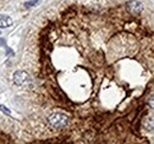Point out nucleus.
<instances>
[{
	"mask_svg": "<svg viewBox=\"0 0 154 144\" xmlns=\"http://www.w3.org/2000/svg\"><path fill=\"white\" fill-rule=\"evenodd\" d=\"M38 2H39V0H31V1H26V2L24 4V6H25V7H32V6H36Z\"/></svg>",
	"mask_w": 154,
	"mask_h": 144,
	"instance_id": "6",
	"label": "nucleus"
},
{
	"mask_svg": "<svg viewBox=\"0 0 154 144\" xmlns=\"http://www.w3.org/2000/svg\"><path fill=\"white\" fill-rule=\"evenodd\" d=\"M147 104L149 105V108L154 109V94H152V96L148 98V100H147Z\"/></svg>",
	"mask_w": 154,
	"mask_h": 144,
	"instance_id": "7",
	"label": "nucleus"
},
{
	"mask_svg": "<svg viewBox=\"0 0 154 144\" xmlns=\"http://www.w3.org/2000/svg\"><path fill=\"white\" fill-rule=\"evenodd\" d=\"M143 126L146 130H154V116H149L146 118Z\"/></svg>",
	"mask_w": 154,
	"mask_h": 144,
	"instance_id": "5",
	"label": "nucleus"
},
{
	"mask_svg": "<svg viewBox=\"0 0 154 144\" xmlns=\"http://www.w3.org/2000/svg\"><path fill=\"white\" fill-rule=\"evenodd\" d=\"M30 82V76L25 71H16L13 73V83L18 86L25 85Z\"/></svg>",
	"mask_w": 154,
	"mask_h": 144,
	"instance_id": "2",
	"label": "nucleus"
},
{
	"mask_svg": "<svg viewBox=\"0 0 154 144\" xmlns=\"http://www.w3.org/2000/svg\"><path fill=\"white\" fill-rule=\"evenodd\" d=\"M48 123L52 126L54 129H63L68 125L69 123V117L62 112H55L51 113L48 117Z\"/></svg>",
	"mask_w": 154,
	"mask_h": 144,
	"instance_id": "1",
	"label": "nucleus"
},
{
	"mask_svg": "<svg viewBox=\"0 0 154 144\" xmlns=\"http://www.w3.org/2000/svg\"><path fill=\"white\" fill-rule=\"evenodd\" d=\"M12 22H13V20H12L11 17L2 16V17H0V28H6V27L11 26Z\"/></svg>",
	"mask_w": 154,
	"mask_h": 144,
	"instance_id": "4",
	"label": "nucleus"
},
{
	"mask_svg": "<svg viewBox=\"0 0 154 144\" xmlns=\"http://www.w3.org/2000/svg\"><path fill=\"white\" fill-rule=\"evenodd\" d=\"M0 34H1V33H0Z\"/></svg>",
	"mask_w": 154,
	"mask_h": 144,
	"instance_id": "9",
	"label": "nucleus"
},
{
	"mask_svg": "<svg viewBox=\"0 0 154 144\" xmlns=\"http://www.w3.org/2000/svg\"><path fill=\"white\" fill-rule=\"evenodd\" d=\"M0 111H2V112H4L5 115H7V116H11V111L6 108V106H4V105H0Z\"/></svg>",
	"mask_w": 154,
	"mask_h": 144,
	"instance_id": "8",
	"label": "nucleus"
},
{
	"mask_svg": "<svg viewBox=\"0 0 154 144\" xmlns=\"http://www.w3.org/2000/svg\"><path fill=\"white\" fill-rule=\"evenodd\" d=\"M126 6H127V10H128L131 13H134V14L140 13V12L142 11V8H143L142 4H141L140 1H137V0H131V1H128Z\"/></svg>",
	"mask_w": 154,
	"mask_h": 144,
	"instance_id": "3",
	"label": "nucleus"
}]
</instances>
